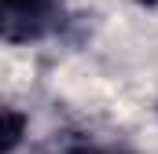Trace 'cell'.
I'll list each match as a JSON object with an SVG mask.
<instances>
[{"mask_svg": "<svg viewBox=\"0 0 158 154\" xmlns=\"http://www.w3.org/2000/svg\"><path fill=\"white\" fill-rule=\"evenodd\" d=\"M63 26V0H0V40L40 44Z\"/></svg>", "mask_w": 158, "mask_h": 154, "instance_id": "6da1fadb", "label": "cell"}, {"mask_svg": "<svg viewBox=\"0 0 158 154\" xmlns=\"http://www.w3.org/2000/svg\"><path fill=\"white\" fill-rule=\"evenodd\" d=\"M26 128H30V117L7 103H0V154L19 151V143L26 140Z\"/></svg>", "mask_w": 158, "mask_h": 154, "instance_id": "7a4b0ae2", "label": "cell"}, {"mask_svg": "<svg viewBox=\"0 0 158 154\" xmlns=\"http://www.w3.org/2000/svg\"><path fill=\"white\" fill-rule=\"evenodd\" d=\"M74 154H114V151H99V147H81V151H74Z\"/></svg>", "mask_w": 158, "mask_h": 154, "instance_id": "3957f363", "label": "cell"}, {"mask_svg": "<svg viewBox=\"0 0 158 154\" xmlns=\"http://www.w3.org/2000/svg\"><path fill=\"white\" fill-rule=\"evenodd\" d=\"M143 4H155V0H143Z\"/></svg>", "mask_w": 158, "mask_h": 154, "instance_id": "277c9868", "label": "cell"}]
</instances>
